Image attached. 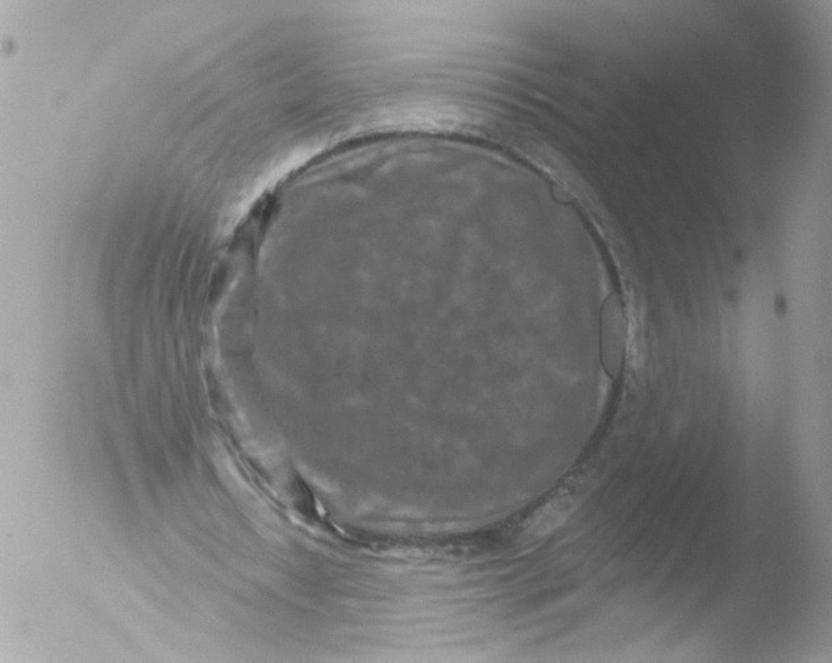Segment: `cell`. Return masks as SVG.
Listing matches in <instances>:
<instances>
[{"label": "cell", "mask_w": 832, "mask_h": 663, "mask_svg": "<svg viewBox=\"0 0 832 663\" xmlns=\"http://www.w3.org/2000/svg\"><path fill=\"white\" fill-rule=\"evenodd\" d=\"M626 350V320L617 299L607 300L602 310L601 352L603 365L614 373L622 364Z\"/></svg>", "instance_id": "cell-1"}, {"label": "cell", "mask_w": 832, "mask_h": 663, "mask_svg": "<svg viewBox=\"0 0 832 663\" xmlns=\"http://www.w3.org/2000/svg\"><path fill=\"white\" fill-rule=\"evenodd\" d=\"M573 508L572 500L560 498L551 500L546 506L536 512L531 521L530 533L534 536H544L563 524Z\"/></svg>", "instance_id": "cell-2"}]
</instances>
